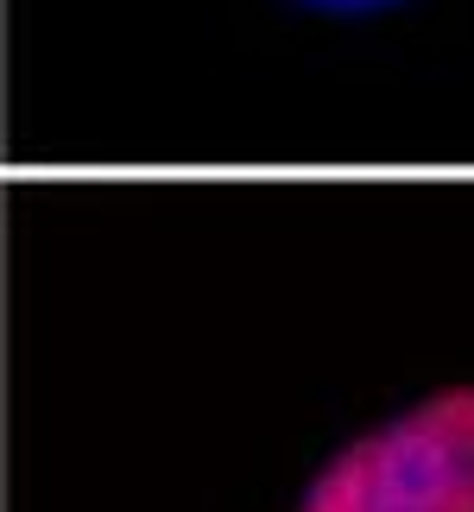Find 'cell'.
<instances>
[{
    "instance_id": "cell-1",
    "label": "cell",
    "mask_w": 474,
    "mask_h": 512,
    "mask_svg": "<svg viewBox=\"0 0 474 512\" xmlns=\"http://www.w3.org/2000/svg\"><path fill=\"white\" fill-rule=\"evenodd\" d=\"M304 512H474V386L342 449L304 494Z\"/></svg>"
},
{
    "instance_id": "cell-2",
    "label": "cell",
    "mask_w": 474,
    "mask_h": 512,
    "mask_svg": "<svg viewBox=\"0 0 474 512\" xmlns=\"http://www.w3.org/2000/svg\"><path fill=\"white\" fill-rule=\"evenodd\" d=\"M316 7H342V13H361V7H386V0H316Z\"/></svg>"
}]
</instances>
